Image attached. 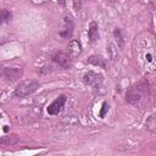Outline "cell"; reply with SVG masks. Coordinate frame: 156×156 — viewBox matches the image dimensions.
<instances>
[{
    "mask_svg": "<svg viewBox=\"0 0 156 156\" xmlns=\"http://www.w3.org/2000/svg\"><path fill=\"white\" fill-rule=\"evenodd\" d=\"M38 88H39V83L37 80H34V79H26V80L21 82L16 87V89L13 91V95L17 96V98H26V96L33 94Z\"/></svg>",
    "mask_w": 156,
    "mask_h": 156,
    "instance_id": "6da1fadb",
    "label": "cell"
},
{
    "mask_svg": "<svg viewBox=\"0 0 156 156\" xmlns=\"http://www.w3.org/2000/svg\"><path fill=\"white\" fill-rule=\"evenodd\" d=\"M146 91H147V85L145 83H139L138 85H135L128 90V93L126 95V101L129 102L130 105H136L141 100V98L144 96V94Z\"/></svg>",
    "mask_w": 156,
    "mask_h": 156,
    "instance_id": "7a4b0ae2",
    "label": "cell"
},
{
    "mask_svg": "<svg viewBox=\"0 0 156 156\" xmlns=\"http://www.w3.org/2000/svg\"><path fill=\"white\" fill-rule=\"evenodd\" d=\"M52 61L55 63H57L60 67H62V68H69L72 66V56L69 55V52L57 51V52L54 54Z\"/></svg>",
    "mask_w": 156,
    "mask_h": 156,
    "instance_id": "3957f363",
    "label": "cell"
},
{
    "mask_svg": "<svg viewBox=\"0 0 156 156\" xmlns=\"http://www.w3.org/2000/svg\"><path fill=\"white\" fill-rule=\"evenodd\" d=\"M83 82L89 87L98 88V87H100V84L102 82V77H101V74L90 71V72H88L83 76Z\"/></svg>",
    "mask_w": 156,
    "mask_h": 156,
    "instance_id": "277c9868",
    "label": "cell"
},
{
    "mask_svg": "<svg viewBox=\"0 0 156 156\" xmlns=\"http://www.w3.org/2000/svg\"><path fill=\"white\" fill-rule=\"evenodd\" d=\"M66 100H67L66 95H60L57 99H55V100L49 105V107H48V113H49V115H52V116H54V115H57V113L62 110V107H63Z\"/></svg>",
    "mask_w": 156,
    "mask_h": 156,
    "instance_id": "5b68a950",
    "label": "cell"
},
{
    "mask_svg": "<svg viewBox=\"0 0 156 156\" xmlns=\"http://www.w3.org/2000/svg\"><path fill=\"white\" fill-rule=\"evenodd\" d=\"M2 76H4L7 80L13 82V80L18 79V78L22 76V68H21V67H17V66L4 68V73H2Z\"/></svg>",
    "mask_w": 156,
    "mask_h": 156,
    "instance_id": "8992f818",
    "label": "cell"
},
{
    "mask_svg": "<svg viewBox=\"0 0 156 156\" xmlns=\"http://www.w3.org/2000/svg\"><path fill=\"white\" fill-rule=\"evenodd\" d=\"M72 34H73V21L71 20V17H65L60 35L65 39H69L72 37Z\"/></svg>",
    "mask_w": 156,
    "mask_h": 156,
    "instance_id": "52a82bcc",
    "label": "cell"
},
{
    "mask_svg": "<svg viewBox=\"0 0 156 156\" xmlns=\"http://www.w3.org/2000/svg\"><path fill=\"white\" fill-rule=\"evenodd\" d=\"M88 37L90 39V41H96L99 39V27L95 22H91L88 29Z\"/></svg>",
    "mask_w": 156,
    "mask_h": 156,
    "instance_id": "ba28073f",
    "label": "cell"
},
{
    "mask_svg": "<svg viewBox=\"0 0 156 156\" xmlns=\"http://www.w3.org/2000/svg\"><path fill=\"white\" fill-rule=\"evenodd\" d=\"M88 62L90 65H94V66H98V67H101V68H106V61L105 58H102L101 56H98V55H93L88 58Z\"/></svg>",
    "mask_w": 156,
    "mask_h": 156,
    "instance_id": "9c48e42d",
    "label": "cell"
},
{
    "mask_svg": "<svg viewBox=\"0 0 156 156\" xmlns=\"http://www.w3.org/2000/svg\"><path fill=\"white\" fill-rule=\"evenodd\" d=\"M80 51H82V45H80V43L78 40L69 41V44H68V52H69L71 56L72 55H78Z\"/></svg>",
    "mask_w": 156,
    "mask_h": 156,
    "instance_id": "30bf717a",
    "label": "cell"
},
{
    "mask_svg": "<svg viewBox=\"0 0 156 156\" xmlns=\"http://www.w3.org/2000/svg\"><path fill=\"white\" fill-rule=\"evenodd\" d=\"M11 18H12L11 11H9L6 9H0V24H4V23L10 22Z\"/></svg>",
    "mask_w": 156,
    "mask_h": 156,
    "instance_id": "8fae6325",
    "label": "cell"
},
{
    "mask_svg": "<svg viewBox=\"0 0 156 156\" xmlns=\"http://www.w3.org/2000/svg\"><path fill=\"white\" fill-rule=\"evenodd\" d=\"M17 141H18V139L16 136H7L5 139H0V143L6 144V145H12V144H16Z\"/></svg>",
    "mask_w": 156,
    "mask_h": 156,
    "instance_id": "7c38bea8",
    "label": "cell"
},
{
    "mask_svg": "<svg viewBox=\"0 0 156 156\" xmlns=\"http://www.w3.org/2000/svg\"><path fill=\"white\" fill-rule=\"evenodd\" d=\"M146 127L151 130V132H155V127H156V122H155V116H150V118L146 121Z\"/></svg>",
    "mask_w": 156,
    "mask_h": 156,
    "instance_id": "4fadbf2b",
    "label": "cell"
},
{
    "mask_svg": "<svg viewBox=\"0 0 156 156\" xmlns=\"http://www.w3.org/2000/svg\"><path fill=\"white\" fill-rule=\"evenodd\" d=\"M113 34H115V37H116V40H118V41H119V45L122 46V45H123V38H122V34H121L119 28H116L115 32H113Z\"/></svg>",
    "mask_w": 156,
    "mask_h": 156,
    "instance_id": "5bb4252c",
    "label": "cell"
},
{
    "mask_svg": "<svg viewBox=\"0 0 156 156\" xmlns=\"http://www.w3.org/2000/svg\"><path fill=\"white\" fill-rule=\"evenodd\" d=\"M108 111V105L106 102L102 104V108H101V112H100V117H104L106 115V112Z\"/></svg>",
    "mask_w": 156,
    "mask_h": 156,
    "instance_id": "9a60e30c",
    "label": "cell"
},
{
    "mask_svg": "<svg viewBox=\"0 0 156 156\" xmlns=\"http://www.w3.org/2000/svg\"><path fill=\"white\" fill-rule=\"evenodd\" d=\"M33 4H35V5H43V4H45V2H48L49 0H30Z\"/></svg>",
    "mask_w": 156,
    "mask_h": 156,
    "instance_id": "2e32d148",
    "label": "cell"
},
{
    "mask_svg": "<svg viewBox=\"0 0 156 156\" xmlns=\"http://www.w3.org/2000/svg\"><path fill=\"white\" fill-rule=\"evenodd\" d=\"M2 73H4V67L0 66V76H2Z\"/></svg>",
    "mask_w": 156,
    "mask_h": 156,
    "instance_id": "e0dca14e",
    "label": "cell"
},
{
    "mask_svg": "<svg viewBox=\"0 0 156 156\" xmlns=\"http://www.w3.org/2000/svg\"><path fill=\"white\" fill-rule=\"evenodd\" d=\"M4 41H5V39H4V38H2V37H1V35H0V44H2V43H4Z\"/></svg>",
    "mask_w": 156,
    "mask_h": 156,
    "instance_id": "ac0fdd59",
    "label": "cell"
},
{
    "mask_svg": "<svg viewBox=\"0 0 156 156\" xmlns=\"http://www.w3.org/2000/svg\"><path fill=\"white\" fill-rule=\"evenodd\" d=\"M58 1H60V2H63V1H65V0H58Z\"/></svg>",
    "mask_w": 156,
    "mask_h": 156,
    "instance_id": "d6986e66",
    "label": "cell"
},
{
    "mask_svg": "<svg viewBox=\"0 0 156 156\" xmlns=\"http://www.w3.org/2000/svg\"><path fill=\"white\" fill-rule=\"evenodd\" d=\"M110 1H116V0H110Z\"/></svg>",
    "mask_w": 156,
    "mask_h": 156,
    "instance_id": "ffe728a7",
    "label": "cell"
}]
</instances>
